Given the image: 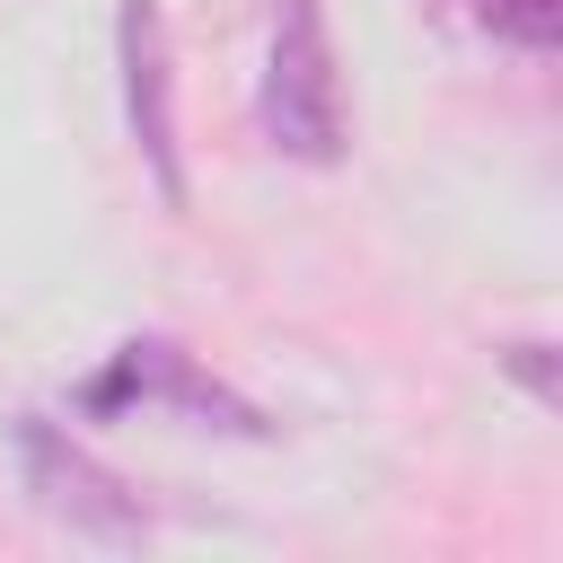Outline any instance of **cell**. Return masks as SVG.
Returning a JSON list of instances; mask_svg holds the SVG:
<instances>
[{
	"label": "cell",
	"mask_w": 563,
	"mask_h": 563,
	"mask_svg": "<svg viewBox=\"0 0 563 563\" xmlns=\"http://www.w3.org/2000/svg\"><path fill=\"white\" fill-rule=\"evenodd\" d=\"M255 106H264V141L282 158H308V167L343 158V79H334V44H325V9L317 0H282Z\"/></svg>",
	"instance_id": "1"
},
{
	"label": "cell",
	"mask_w": 563,
	"mask_h": 563,
	"mask_svg": "<svg viewBox=\"0 0 563 563\" xmlns=\"http://www.w3.org/2000/svg\"><path fill=\"white\" fill-rule=\"evenodd\" d=\"M9 449H18V475H26V501L53 519V528H70V537H97V545H141L150 537V510H141V493L114 475V466H97L62 422H44V413H18L9 422Z\"/></svg>",
	"instance_id": "2"
},
{
	"label": "cell",
	"mask_w": 563,
	"mask_h": 563,
	"mask_svg": "<svg viewBox=\"0 0 563 563\" xmlns=\"http://www.w3.org/2000/svg\"><path fill=\"white\" fill-rule=\"evenodd\" d=\"M79 405L88 413H123V405H176V413H194L202 431H229V440H264L273 422L238 396V387H220L185 343H167V334H141V343H123L88 387H79Z\"/></svg>",
	"instance_id": "3"
},
{
	"label": "cell",
	"mask_w": 563,
	"mask_h": 563,
	"mask_svg": "<svg viewBox=\"0 0 563 563\" xmlns=\"http://www.w3.org/2000/svg\"><path fill=\"white\" fill-rule=\"evenodd\" d=\"M123 114H132V141L158 176V202L185 211V158H176V97H167V18L158 0H123Z\"/></svg>",
	"instance_id": "4"
},
{
	"label": "cell",
	"mask_w": 563,
	"mask_h": 563,
	"mask_svg": "<svg viewBox=\"0 0 563 563\" xmlns=\"http://www.w3.org/2000/svg\"><path fill=\"white\" fill-rule=\"evenodd\" d=\"M466 18L519 53H554V35H563V0H466Z\"/></svg>",
	"instance_id": "5"
},
{
	"label": "cell",
	"mask_w": 563,
	"mask_h": 563,
	"mask_svg": "<svg viewBox=\"0 0 563 563\" xmlns=\"http://www.w3.org/2000/svg\"><path fill=\"white\" fill-rule=\"evenodd\" d=\"M501 369H510L537 405H554V396H563V387H554V343H510V352H501Z\"/></svg>",
	"instance_id": "6"
}]
</instances>
